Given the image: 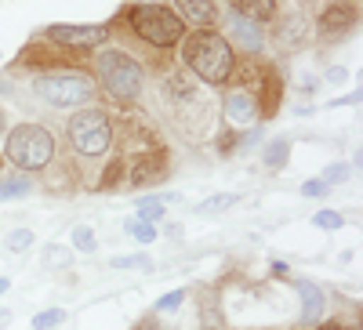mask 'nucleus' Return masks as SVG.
<instances>
[{
    "instance_id": "1",
    "label": "nucleus",
    "mask_w": 363,
    "mask_h": 330,
    "mask_svg": "<svg viewBox=\"0 0 363 330\" xmlns=\"http://www.w3.org/2000/svg\"><path fill=\"white\" fill-rule=\"evenodd\" d=\"M186 62L203 84H225L236 69V58L218 33H193L186 40Z\"/></svg>"
},
{
    "instance_id": "2",
    "label": "nucleus",
    "mask_w": 363,
    "mask_h": 330,
    "mask_svg": "<svg viewBox=\"0 0 363 330\" xmlns=\"http://www.w3.org/2000/svg\"><path fill=\"white\" fill-rule=\"evenodd\" d=\"M99 80L116 102H131L142 91L145 73L128 51H102L99 55Z\"/></svg>"
},
{
    "instance_id": "3",
    "label": "nucleus",
    "mask_w": 363,
    "mask_h": 330,
    "mask_svg": "<svg viewBox=\"0 0 363 330\" xmlns=\"http://www.w3.org/2000/svg\"><path fill=\"white\" fill-rule=\"evenodd\" d=\"M55 157V138L40 124H22L8 135V160L22 171H40Z\"/></svg>"
},
{
    "instance_id": "4",
    "label": "nucleus",
    "mask_w": 363,
    "mask_h": 330,
    "mask_svg": "<svg viewBox=\"0 0 363 330\" xmlns=\"http://www.w3.org/2000/svg\"><path fill=\"white\" fill-rule=\"evenodd\" d=\"M131 29L149 40L153 47H171L182 40V18L167 8H157V4H142L131 11Z\"/></svg>"
},
{
    "instance_id": "5",
    "label": "nucleus",
    "mask_w": 363,
    "mask_h": 330,
    "mask_svg": "<svg viewBox=\"0 0 363 330\" xmlns=\"http://www.w3.org/2000/svg\"><path fill=\"white\" fill-rule=\"evenodd\" d=\"M109 138H113V127L102 109H80L69 120V142L84 157H102L109 149Z\"/></svg>"
},
{
    "instance_id": "6",
    "label": "nucleus",
    "mask_w": 363,
    "mask_h": 330,
    "mask_svg": "<svg viewBox=\"0 0 363 330\" xmlns=\"http://www.w3.org/2000/svg\"><path fill=\"white\" fill-rule=\"evenodd\" d=\"M37 95L48 102V106H84L95 95V84L87 76H77V73H48L37 80Z\"/></svg>"
},
{
    "instance_id": "7",
    "label": "nucleus",
    "mask_w": 363,
    "mask_h": 330,
    "mask_svg": "<svg viewBox=\"0 0 363 330\" xmlns=\"http://www.w3.org/2000/svg\"><path fill=\"white\" fill-rule=\"evenodd\" d=\"M48 37L66 47H95L106 40V29L102 25H51Z\"/></svg>"
},
{
    "instance_id": "8",
    "label": "nucleus",
    "mask_w": 363,
    "mask_h": 330,
    "mask_svg": "<svg viewBox=\"0 0 363 330\" xmlns=\"http://www.w3.org/2000/svg\"><path fill=\"white\" fill-rule=\"evenodd\" d=\"M309 40V18L301 15V11H294V15H287V18H280V25H277V44L287 51V47H301Z\"/></svg>"
},
{
    "instance_id": "9",
    "label": "nucleus",
    "mask_w": 363,
    "mask_h": 330,
    "mask_svg": "<svg viewBox=\"0 0 363 330\" xmlns=\"http://www.w3.org/2000/svg\"><path fill=\"white\" fill-rule=\"evenodd\" d=\"M167 174V157L164 153H149V157H138L131 164V186H153Z\"/></svg>"
},
{
    "instance_id": "10",
    "label": "nucleus",
    "mask_w": 363,
    "mask_h": 330,
    "mask_svg": "<svg viewBox=\"0 0 363 330\" xmlns=\"http://www.w3.org/2000/svg\"><path fill=\"white\" fill-rule=\"evenodd\" d=\"M225 120H229V124H236V127L255 124V120H258V102L247 91H233L225 98Z\"/></svg>"
},
{
    "instance_id": "11",
    "label": "nucleus",
    "mask_w": 363,
    "mask_h": 330,
    "mask_svg": "<svg viewBox=\"0 0 363 330\" xmlns=\"http://www.w3.org/2000/svg\"><path fill=\"white\" fill-rule=\"evenodd\" d=\"M356 22V11L349 4H330L323 15H320V33H330V37H338L345 33V29H352Z\"/></svg>"
},
{
    "instance_id": "12",
    "label": "nucleus",
    "mask_w": 363,
    "mask_h": 330,
    "mask_svg": "<svg viewBox=\"0 0 363 330\" xmlns=\"http://www.w3.org/2000/svg\"><path fill=\"white\" fill-rule=\"evenodd\" d=\"M233 40L244 47V51H262V22H251V18H233Z\"/></svg>"
},
{
    "instance_id": "13",
    "label": "nucleus",
    "mask_w": 363,
    "mask_h": 330,
    "mask_svg": "<svg viewBox=\"0 0 363 330\" xmlns=\"http://www.w3.org/2000/svg\"><path fill=\"white\" fill-rule=\"evenodd\" d=\"M298 294H301V319H306V323H320L323 305H327L323 290L313 287V283H298Z\"/></svg>"
},
{
    "instance_id": "14",
    "label": "nucleus",
    "mask_w": 363,
    "mask_h": 330,
    "mask_svg": "<svg viewBox=\"0 0 363 330\" xmlns=\"http://www.w3.org/2000/svg\"><path fill=\"white\" fill-rule=\"evenodd\" d=\"M229 4L236 8L240 18H251V22H262L277 11V0H229Z\"/></svg>"
},
{
    "instance_id": "15",
    "label": "nucleus",
    "mask_w": 363,
    "mask_h": 330,
    "mask_svg": "<svg viewBox=\"0 0 363 330\" xmlns=\"http://www.w3.org/2000/svg\"><path fill=\"white\" fill-rule=\"evenodd\" d=\"M178 8L196 25H207L211 18H215V4H211V0H178Z\"/></svg>"
},
{
    "instance_id": "16",
    "label": "nucleus",
    "mask_w": 363,
    "mask_h": 330,
    "mask_svg": "<svg viewBox=\"0 0 363 330\" xmlns=\"http://www.w3.org/2000/svg\"><path fill=\"white\" fill-rule=\"evenodd\" d=\"M287 157H291V142H287V138H272V142L265 145V153H262V164H265L269 171H280V167L287 164Z\"/></svg>"
},
{
    "instance_id": "17",
    "label": "nucleus",
    "mask_w": 363,
    "mask_h": 330,
    "mask_svg": "<svg viewBox=\"0 0 363 330\" xmlns=\"http://www.w3.org/2000/svg\"><path fill=\"white\" fill-rule=\"evenodd\" d=\"M44 265H48V268H69V265H73V254H69V247L48 244V247H44Z\"/></svg>"
},
{
    "instance_id": "18",
    "label": "nucleus",
    "mask_w": 363,
    "mask_h": 330,
    "mask_svg": "<svg viewBox=\"0 0 363 330\" xmlns=\"http://www.w3.org/2000/svg\"><path fill=\"white\" fill-rule=\"evenodd\" d=\"M164 196H149V200H142L138 203V222H149V225H153L160 215H164Z\"/></svg>"
},
{
    "instance_id": "19",
    "label": "nucleus",
    "mask_w": 363,
    "mask_h": 330,
    "mask_svg": "<svg viewBox=\"0 0 363 330\" xmlns=\"http://www.w3.org/2000/svg\"><path fill=\"white\" fill-rule=\"evenodd\" d=\"M236 203V196L233 193H218V196H211V200H203L196 211L200 215H222V211H229V207Z\"/></svg>"
},
{
    "instance_id": "20",
    "label": "nucleus",
    "mask_w": 363,
    "mask_h": 330,
    "mask_svg": "<svg viewBox=\"0 0 363 330\" xmlns=\"http://www.w3.org/2000/svg\"><path fill=\"white\" fill-rule=\"evenodd\" d=\"M29 193V178L18 174V178H0V200H11V196H26Z\"/></svg>"
},
{
    "instance_id": "21",
    "label": "nucleus",
    "mask_w": 363,
    "mask_h": 330,
    "mask_svg": "<svg viewBox=\"0 0 363 330\" xmlns=\"http://www.w3.org/2000/svg\"><path fill=\"white\" fill-rule=\"evenodd\" d=\"M33 232H29V229H15L8 239H4V251H11V254H22V251H29V247H33Z\"/></svg>"
},
{
    "instance_id": "22",
    "label": "nucleus",
    "mask_w": 363,
    "mask_h": 330,
    "mask_svg": "<svg viewBox=\"0 0 363 330\" xmlns=\"http://www.w3.org/2000/svg\"><path fill=\"white\" fill-rule=\"evenodd\" d=\"M62 319H66L62 309H44L40 316H33V323H29V326H33V330H51V326H58Z\"/></svg>"
},
{
    "instance_id": "23",
    "label": "nucleus",
    "mask_w": 363,
    "mask_h": 330,
    "mask_svg": "<svg viewBox=\"0 0 363 330\" xmlns=\"http://www.w3.org/2000/svg\"><path fill=\"white\" fill-rule=\"evenodd\" d=\"M113 268H142V273H153V261H149V254H128V258H113Z\"/></svg>"
},
{
    "instance_id": "24",
    "label": "nucleus",
    "mask_w": 363,
    "mask_h": 330,
    "mask_svg": "<svg viewBox=\"0 0 363 330\" xmlns=\"http://www.w3.org/2000/svg\"><path fill=\"white\" fill-rule=\"evenodd\" d=\"M128 232L138 239V244H153V239H157V229L149 225V222H138V218H131V222H128Z\"/></svg>"
},
{
    "instance_id": "25",
    "label": "nucleus",
    "mask_w": 363,
    "mask_h": 330,
    "mask_svg": "<svg viewBox=\"0 0 363 330\" xmlns=\"http://www.w3.org/2000/svg\"><path fill=\"white\" fill-rule=\"evenodd\" d=\"M313 225H316V229H342L345 218H342L338 211H316V215H313Z\"/></svg>"
},
{
    "instance_id": "26",
    "label": "nucleus",
    "mask_w": 363,
    "mask_h": 330,
    "mask_svg": "<svg viewBox=\"0 0 363 330\" xmlns=\"http://www.w3.org/2000/svg\"><path fill=\"white\" fill-rule=\"evenodd\" d=\"M349 164H330L327 171H323V178H320V182H327V186H338V182H349Z\"/></svg>"
},
{
    "instance_id": "27",
    "label": "nucleus",
    "mask_w": 363,
    "mask_h": 330,
    "mask_svg": "<svg viewBox=\"0 0 363 330\" xmlns=\"http://www.w3.org/2000/svg\"><path fill=\"white\" fill-rule=\"evenodd\" d=\"M124 171H128V164H124V160H113V164L106 167V178H102L99 186H102V189H113V186H120V174H124Z\"/></svg>"
},
{
    "instance_id": "28",
    "label": "nucleus",
    "mask_w": 363,
    "mask_h": 330,
    "mask_svg": "<svg viewBox=\"0 0 363 330\" xmlns=\"http://www.w3.org/2000/svg\"><path fill=\"white\" fill-rule=\"evenodd\" d=\"M73 244H77L80 251H87V254H91V251H95V244H99V239H95V232H91L87 225H80V229H73Z\"/></svg>"
},
{
    "instance_id": "29",
    "label": "nucleus",
    "mask_w": 363,
    "mask_h": 330,
    "mask_svg": "<svg viewBox=\"0 0 363 330\" xmlns=\"http://www.w3.org/2000/svg\"><path fill=\"white\" fill-rule=\"evenodd\" d=\"M182 302H186V290H174V294H164L160 302H157V312H171V309H178Z\"/></svg>"
},
{
    "instance_id": "30",
    "label": "nucleus",
    "mask_w": 363,
    "mask_h": 330,
    "mask_svg": "<svg viewBox=\"0 0 363 330\" xmlns=\"http://www.w3.org/2000/svg\"><path fill=\"white\" fill-rule=\"evenodd\" d=\"M327 182H306V186H301V193H306V196H327Z\"/></svg>"
},
{
    "instance_id": "31",
    "label": "nucleus",
    "mask_w": 363,
    "mask_h": 330,
    "mask_svg": "<svg viewBox=\"0 0 363 330\" xmlns=\"http://www.w3.org/2000/svg\"><path fill=\"white\" fill-rule=\"evenodd\" d=\"M236 142H240L236 135H222V138H218V153H222V157H229L233 149H236Z\"/></svg>"
},
{
    "instance_id": "32",
    "label": "nucleus",
    "mask_w": 363,
    "mask_h": 330,
    "mask_svg": "<svg viewBox=\"0 0 363 330\" xmlns=\"http://www.w3.org/2000/svg\"><path fill=\"white\" fill-rule=\"evenodd\" d=\"M352 102H359V91H352V95H342V98H335L330 106H352Z\"/></svg>"
},
{
    "instance_id": "33",
    "label": "nucleus",
    "mask_w": 363,
    "mask_h": 330,
    "mask_svg": "<svg viewBox=\"0 0 363 330\" xmlns=\"http://www.w3.org/2000/svg\"><path fill=\"white\" fill-rule=\"evenodd\" d=\"M138 330H167V326H160V323H157V319H153V316H149V319H145V323H142V326H138Z\"/></svg>"
},
{
    "instance_id": "34",
    "label": "nucleus",
    "mask_w": 363,
    "mask_h": 330,
    "mask_svg": "<svg viewBox=\"0 0 363 330\" xmlns=\"http://www.w3.org/2000/svg\"><path fill=\"white\" fill-rule=\"evenodd\" d=\"M345 76H349V73H345V69H330V73H327V80H335V84H342V80H345Z\"/></svg>"
},
{
    "instance_id": "35",
    "label": "nucleus",
    "mask_w": 363,
    "mask_h": 330,
    "mask_svg": "<svg viewBox=\"0 0 363 330\" xmlns=\"http://www.w3.org/2000/svg\"><path fill=\"white\" fill-rule=\"evenodd\" d=\"M316 330H349V326H342V323L330 319V323H316Z\"/></svg>"
},
{
    "instance_id": "36",
    "label": "nucleus",
    "mask_w": 363,
    "mask_h": 330,
    "mask_svg": "<svg viewBox=\"0 0 363 330\" xmlns=\"http://www.w3.org/2000/svg\"><path fill=\"white\" fill-rule=\"evenodd\" d=\"M8 319H11V312H8V309H0V326H8Z\"/></svg>"
},
{
    "instance_id": "37",
    "label": "nucleus",
    "mask_w": 363,
    "mask_h": 330,
    "mask_svg": "<svg viewBox=\"0 0 363 330\" xmlns=\"http://www.w3.org/2000/svg\"><path fill=\"white\" fill-rule=\"evenodd\" d=\"M8 287H11V280H4V276H0V294H4Z\"/></svg>"
},
{
    "instance_id": "38",
    "label": "nucleus",
    "mask_w": 363,
    "mask_h": 330,
    "mask_svg": "<svg viewBox=\"0 0 363 330\" xmlns=\"http://www.w3.org/2000/svg\"><path fill=\"white\" fill-rule=\"evenodd\" d=\"M4 124H8V120H4V113H0V131H4Z\"/></svg>"
}]
</instances>
